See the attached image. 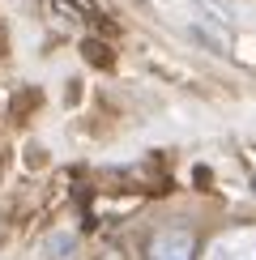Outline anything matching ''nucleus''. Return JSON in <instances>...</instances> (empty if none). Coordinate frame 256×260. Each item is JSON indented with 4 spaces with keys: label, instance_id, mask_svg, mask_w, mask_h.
<instances>
[{
    "label": "nucleus",
    "instance_id": "1",
    "mask_svg": "<svg viewBox=\"0 0 256 260\" xmlns=\"http://www.w3.org/2000/svg\"><path fill=\"white\" fill-rule=\"evenodd\" d=\"M192 252H197L192 231H184V226H167V231H158L154 239H149L145 260H192Z\"/></svg>",
    "mask_w": 256,
    "mask_h": 260
},
{
    "label": "nucleus",
    "instance_id": "2",
    "mask_svg": "<svg viewBox=\"0 0 256 260\" xmlns=\"http://www.w3.org/2000/svg\"><path fill=\"white\" fill-rule=\"evenodd\" d=\"M205 260H256V231H231L213 239Z\"/></svg>",
    "mask_w": 256,
    "mask_h": 260
},
{
    "label": "nucleus",
    "instance_id": "4",
    "mask_svg": "<svg viewBox=\"0 0 256 260\" xmlns=\"http://www.w3.org/2000/svg\"><path fill=\"white\" fill-rule=\"evenodd\" d=\"M252 188H256V171H252Z\"/></svg>",
    "mask_w": 256,
    "mask_h": 260
},
{
    "label": "nucleus",
    "instance_id": "3",
    "mask_svg": "<svg viewBox=\"0 0 256 260\" xmlns=\"http://www.w3.org/2000/svg\"><path fill=\"white\" fill-rule=\"evenodd\" d=\"M85 56H90L94 64H111V60H107V51H103V43H85Z\"/></svg>",
    "mask_w": 256,
    "mask_h": 260
}]
</instances>
